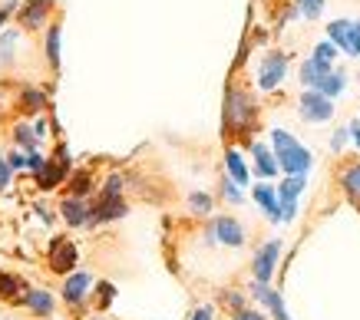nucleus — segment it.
I'll return each mask as SVG.
<instances>
[{
	"instance_id": "nucleus-1",
	"label": "nucleus",
	"mask_w": 360,
	"mask_h": 320,
	"mask_svg": "<svg viewBox=\"0 0 360 320\" xmlns=\"http://www.w3.org/2000/svg\"><path fill=\"white\" fill-rule=\"evenodd\" d=\"M271 149H274V159H278V166H281L284 175H307L311 166H314L311 152H307L288 129H271Z\"/></svg>"
},
{
	"instance_id": "nucleus-2",
	"label": "nucleus",
	"mask_w": 360,
	"mask_h": 320,
	"mask_svg": "<svg viewBox=\"0 0 360 320\" xmlns=\"http://www.w3.org/2000/svg\"><path fill=\"white\" fill-rule=\"evenodd\" d=\"M221 119H225V133L248 135L251 129H255V122H258V106H255V100H251L245 89L229 86V96H225V112H221Z\"/></svg>"
},
{
	"instance_id": "nucleus-3",
	"label": "nucleus",
	"mask_w": 360,
	"mask_h": 320,
	"mask_svg": "<svg viewBox=\"0 0 360 320\" xmlns=\"http://www.w3.org/2000/svg\"><path fill=\"white\" fill-rule=\"evenodd\" d=\"M297 116L311 126L317 122H328L334 119V100H328L324 93H317V89H304L301 96H297Z\"/></svg>"
},
{
	"instance_id": "nucleus-4",
	"label": "nucleus",
	"mask_w": 360,
	"mask_h": 320,
	"mask_svg": "<svg viewBox=\"0 0 360 320\" xmlns=\"http://www.w3.org/2000/svg\"><path fill=\"white\" fill-rule=\"evenodd\" d=\"M284 76H288V56L281 50H274V53L264 56L262 67H258V86L264 93H271V89H278L284 83Z\"/></svg>"
},
{
	"instance_id": "nucleus-5",
	"label": "nucleus",
	"mask_w": 360,
	"mask_h": 320,
	"mask_svg": "<svg viewBox=\"0 0 360 320\" xmlns=\"http://www.w3.org/2000/svg\"><path fill=\"white\" fill-rule=\"evenodd\" d=\"M278 258H281V241H278V238H274V241H264L262 248H258V254H255V261H251V274H255V281L271 284Z\"/></svg>"
},
{
	"instance_id": "nucleus-6",
	"label": "nucleus",
	"mask_w": 360,
	"mask_h": 320,
	"mask_svg": "<svg viewBox=\"0 0 360 320\" xmlns=\"http://www.w3.org/2000/svg\"><path fill=\"white\" fill-rule=\"evenodd\" d=\"M212 238L225 248H241L245 244V225L238 218H231V215H219V218L212 221Z\"/></svg>"
},
{
	"instance_id": "nucleus-7",
	"label": "nucleus",
	"mask_w": 360,
	"mask_h": 320,
	"mask_svg": "<svg viewBox=\"0 0 360 320\" xmlns=\"http://www.w3.org/2000/svg\"><path fill=\"white\" fill-rule=\"evenodd\" d=\"M122 215H129V205L122 195H99V201L93 205V218L89 225H99V221H116Z\"/></svg>"
},
{
	"instance_id": "nucleus-8",
	"label": "nucleus",
	"mask_w": 360,
	"mask_h": 320,
	"mask_svg": "<svg viewBox=\"0 0 360 320\" xmlns=\"http://www.w3.org/2000/svg\"><path fill=\"white\" fill-rule=\"evenodd\" d=\"M70 175V152H60V162H46L40 172H37V188H44V192H53L63 178Z\"/></svg>"
},
{
	"instance_id": "nucleus-9",
	"label": "nucleus",
	"mask_w": 360,
	"mask_h": 320,
	"mask_svg": "<svg viewBox=\"0 0 360 320\" xmlns=\"http://www.w3.org/2000/svg\"><path fill=\"white\" fill-rule=\"evenodd\" d=\"M50 267L56 274H70L77 267V244L70 238H56L53 248H50Z\"/></svg>"
},
{
	"instance_id": "nucleus-10",
	"label": "nucleus",
	"mask_w": 360,
	"mask_h": 320,
	"mask_svg": "<svg viewBox=\"0 0 360 320\" xmlns=\"http://www.w3.org/2000/svg\"><path fill=\"white\" fill-rule=\"evenodd\" d=\"M328 40L338 44L340 53L354 56V40H357V20H330L328 23Z\"/></svg>"
},
{
	"instance_id": "nucleus-11",
	"label": "nucleus",
	"mask_w": 360,
	"mask_h": 320,
	"mask_svg": "<svg viewBox=\"0 0 360 320\" xmlns=\"http://www.w3.org/2000/svg\"><path fill=\"white\" fill-rule=\"evenodd\" d=\"M89 287H93V274H89V271H73V274L63 281V300L70 307H77V304L86 300Z\"/></svg>"
},
{
	"instance_id": "nucleus-12",
	"label": "nucleus",
	"mask_w": 360,
	"mask_h": 320,
	"mask_svg": "<svg viewBox=\"0 0 360 320\" xmlns=\"http://www.w3.org/2000/svg\"><path fill=\"white\" fill-rule=\"evenodd\" d=\"M251 199L258 201V208L264 211L268 221H281V199H278V188H271L268 182L251 188Z\"/></svg>"
},
{
	"instance_id": "nucleus-13",
	"label": "nucleus",
	"mask_w": 360,
	"mask_h": 320,
	"mask_svg": "<svg viewBox=\"0 0 360 320\" xmlns=\"http://www.w3.org/2000/svg\"><path fill=\"white\" fill-rule=\"evenodd\" d=\"M251 294H255V300H262L264 307L271 310V320H291V317H288V310H284L281 294H278L271 284H262V281H255V284H251Z\"/></svg>"
},
{
	"instance_id": "nucleus-14",
	"label": "nucleus",
	"mask_w": 360,
	"mask_h": 320,
	"mask_svg": "<svg viewBox=\"0 0 360 320\" xmlns=\"http://www.w3.org/2000/svg\"><path fill=\"white\" fill-rule=\"evenodd\" d=\"M328 73H334V63H324V60H317V56H307L304 63H301V69H297V79H301L304 89H317V83L328 76Z\"/></svg>"
},
{
	"instance_id": "nucleus-15",
	"label": "nucleus",
	"mask_w": 360,
	"mask_h": 320,
	"mask_svg": "<svg viewBox=\"0 0 360 320\" xmlns=\"http://www.w3.org/2000/svg\"><path fill=\"white\" fill-rule=\"evenodd\" d=\"M60 215H63V221L70 225V228H79V225H89V218H93V205L83 199H63V205H60Z\"/></svg>"
},
{
	"instance_id": "nucleus-16",
	"label": "nucleus",
	"mask_w": 360,
	"mask_h": 320,
	"mask_svg": "<svg viewBox=\"0 0 360 320\" xmlns=\"http://www.w3.org/2000/svg\"><path fill=\"white\" fill-rule=\"evenodd\" d=\"M248 149H251V155H255V172H258L262 178H274L278 172H281L278 159H274V149H268L264 142H251Z\"/></svg>"
},
{
	"instance_id": "nucleus-17",
	"label": "nucleus",
	"mask_w": 360,
	"mask_h": 320,
	"mask_svg": "<svg viewBox=\"0 0 360 320\" xmlns=\"http://www.w3.org/2000/svg\"><path fill=\"white\" fill-rule=\"evenodd\" d=\"M338 185H340V192L347 195L350 205H357V208H360V159H357V162H350V166L340 168Z\"/></svg>"
},
{
	"instance_id": "nucleus-18",
	"label": "nucleus",
	"mask_w": 360,
	"mask_h": 320,
	"mask_svg": "<svg viewBox=\"0 0 360 320\" xmlns=\"http://www.w3.org/2000/svg\"><path fill=\"white\" fill-rule=\"evenodd\" d=\"M53 11V4L50 0H30V4H23L20 7V23L27 30H37V27H44L46 13Z\"/></svg>"
},
{
	"instance_id": "nucleus-19",
	"label": "nucleus",
	"mask_w": 360,
	"mask_h": 320,
	"mask_svg": "<svg viewBox=\"0 0 360 320\" xmlns=\"http://www.w3.org/2000/svg\"><path fill=\"white\" fill-rule=\"evenodd\" d=\"M225 172H229V178H231V182H238L241 188L248 185L251 168H248V162H245L241 149H229V152H225Z\"/></svg>"
},
{
	"instance_id": "nucleus-20",
	"label": "nucleus",
	"mask_w": 360,
	"mask_h": 320,
	"mask_svg": "<svg viewBox=\"0 0 360 320\" xmlns=\"http://www.w3.org/2000/svg\"><path fill=\"white\" fill-rule=\"evenodd\" d=\"M23 304H27V310L33 317H50L53 314V294L50 291H27Z\"/></svg>"
},
{
	"instance_id": "nucleus-21",
	"label": "nucleus",
	"mask_w": 360,
	"mask_h": 320,
	"mask_svg": "<svg viewBox=\"0 0 360 320\" xmlns=\"http://www.w3.org/2000/svg\"><path fill=\"white\" fill-rule=\"evenodd\" d=\"M344 86H347V76H344L340 69H334V73H328V76L317 83V93H324L328 100H334V96H340V93H344Z\"/></svg>"
},
{
	"instance_id": "nucleus-22",
	"label": "nucleus",
	"mask_w": 360,
	"mask_h": 320,
	"mask_svg": "<svg viewBox=\"0 0 360 320\" xmlns=\"http://www.w3.org/2000/svg\"><path fill=\"white\" fill-rule=\"evenodd\" d=\"M301 192H304V175H288L278 185V199L281 201H297L301 199Z\"/></svg>"
},
{
	"instance_id": "nucleus-23",
	"label": "nucleus",
	"mask_w": 360,
	"mask_h": 320,
	"mask_svg": "<svg viewBox=\"0 0 360 320\" xmlns=\"http://www.w3.org/2000/svg\"><path fill=\"white\" fill-rule=\"evenodd\" d=\"M212 208H215V201H212L208 192H192V195H188V211H192V215H202V218H205V215H212Z\"/></svg>"
},
{
	"instance_id": "nucleus-24",
	"label": "nucleus",
	"mask_w": 360,
	"mask_h": 320,
	"mask_svg": "<svg viewBox=\"0 0 360 320\" xmlns=\"http://www.w3.org/2000/svg\"><path fill=\"white\" fill-rule=\"evenodd\" d=\"M46 63H50V67H60V27H50V30H46Z\"/></svg>"
},
{
	"instance_id": "nucleus-25",
	"label": "nucleus",
	"mask_w": 360,
	"mask_h": 320,
	"mask_svg": "<svg viewBox=\"0 0 360 320\" xmlns=\"http://www.w3.org/2000/svg\"><path fill=\"white\" fill-rule=\"evenodd\" d=\"M89 188H93V178H89V172H77V175L70 178V195H73V199H86Z\"/></svg>"
},
{
	"instance_id": "nucleus-26",
	"label": "nucleus",
	"mask_w": 360,
	"mask_h": 320,
	"mask_svg": "<svg viewBox=\"0 0 360 320\" xmlns=\"http://www.w3.org/2000/svg\"><path fill=\"white\" fill-rule=\"evenodd\" d=\"M219 304H221V307H229L231 314H241L248 300H245V294H241V291H221V294H219Z\"/></svg>"
},
{
	"instance_id": "nucleus-27",
	"label": "nucleus",
	"mask_w": 360,
	"mask_h": 320,
	"mask_svg": "<svg viewBox=\"0 0 360 320\" xmlns=\"http://www.w3.org/2000/svg\"><path fill=\"white\" fill-rule=\"evenodd\" d=\"M221 199L229 201V205H241V201H245V195H241V185H238V182H231L229 175L221 178Z\"/></svg>"
},
{
	"instance_id": "nucleus-28",
	"label": "nucleus",
	"mask_w": 360,
	"mask_h": 320,
	"mask_svg": "<svg viewBox=\"0 0 360 320\" xmlns=\"http://www.w3.org/2000/svg\"><path fill=\"white\" fill-rule=\"evenodd\" d=\"M13 139H17V145L37 152V129H30V126H17V129H13Z\"/></svg>"
},
{
	"instance_id": "nucleus-29",
	"label": "nucleus",
	"mask_w": 360,
	"mask_h": 320,
	"mask_svg": "<svg viewBox=\"0 0 360 320\" xmlns=\"http://www.w3.org/2000/svg\"><path fill=\"white\" fill-rule=\"evenodd\" d=\"M13 46H17V30H7L0 36V63H13Z\"/></svg>"
},
{
	"instance_id": "nucleus-30",
	"label": "nucleus",
	"mask_w": 360,
	"mask_h": 320,
	"mask_svg": "<svg viewBox=\"0 0 360 320\" xmlns=\"http://www.w3.org/2000/svg\"><path fill=\"white\" fill-rule=\"evenodd\" d=\"M295 4H297V11H301L304 20H317L321 11H324V0H295Z\"/></svg>"
},
{
	"instance_id": "nucleus-31",
	"label": "nucleus",
	"mask_w": 360,
	"mask_h": 320,
	"mask_svg": "<svg viewBox=\"0 0 360 320\" xmlns=\"http://www.w3.org/2000/svg\"><path fill=\"white\" fill-rule=\"evenodd\" d=\"M0 294H4V298H17V294H27V291H23L20 281L13 274H0Z\"/></svg>"
},
{
	"instance_id": "nucleus-32",
	"label": "nucleus",
	"mask_w": 360,
	"mask_h": 320,
	"mask_svg": "<svg viewBox=\"0 0 360 320\" xmlns=\"http://www.w3.org/2000/svg\"><path fill=\"white\" fill-rule=\"evenodd\" d=\"M338 44H330V40H321V44L314 46V53L311 56H317V60H324V63H334V60H338Z\"/></svg>"
},
{
	"instance_id": "nucleus-33",
	"label": "nucleus",
	"mask_w": 360,
	"mask_h": 320,
	"mask_svg": "<svg viewBox=\"0 0 360 320\" xmlns=\"http://www.w3.org/2000/svg\"><path fill=\"white\" fill-rule=\"evenodd\" d=\"M23 106H30V112H37L44 106V93H37V89H27L23 93Z\"/></svg>"
},
{
	"instance_id": "nucleus-34",
	"label": "nucleus",
	"mask_w": 360,
	"mask_h": 320,
	"mask_svg": "<svg viewBox=\"0 0 360 320\" xmlns=\"http://www.w3.org/2000/svg\"><path fill=\"white\" fill-rule=\"evenodd\" d=\"M347 142H350V126H344V129H338V133H334V139H330V149H334V152H340V149H344Z\"/></svg>"
},
{
	"instance_id": "nucleus-35",
	"label": "nucleus",
	"mask_w": 360,
	"mask_h": 320,
	"mask_svg": "<svg viewBox=\"0 0 360 320\" xmlns=\"http://www.w3.org/2000/svg\"><path fill=\"white\" fill-rule=\"evenodd\" d=\"M103 195H122V175H110V178H106Z\"/></svg>"
},
{
	"instance_id": "nucleus-36",
	"label": "nucleus",
	"mask_w": 360,
	"mask_h": 320,
	"mask_svg": "<svg viewBox=\"0 0 360 320\" xmlns=\"http://www.w3.org/2000/svg\"><path fill=\"white\" fill-rule=\"evenodd\" d=\"M11 162H7V159H4V155H0V192H4V188L11 185Z\"/></svg>"
},
{
	"instance_id": "nucleus-37",
	"label": "nucleus",
	"mask_w": 360,
	"mask_h": 320,
	"mask_svg": "<svg viewBox=\"0 0 360 320\" xmlns=\"http://www.w3.org/2000/svg\"><path fill=\"white\" fill-rule=\"evenodd\" d=\"M212 317H215V307H212V304H202V307L192 310V317L188 320H212Z\"/></svg>"
},
{
	"instance_id": "nucleus-38",
	"label": "nucleus",
	"mask_w": 360,
	"mask_h": 320,
	"mask_svg": "<svg viewBox=\"0 0 360 320\" xmlns=\"http://www.w3.org/2000/svg\"><path fill=\"white\" fill-rule=\"evenodd\" d=\"M231 320H264V314H258V310H241V314H231Z\"/></svg>"
},
{
	"instance_id": "nucleus-39",
	"label": "nucleus",
	"mask_w": 360,
	"mask_h": 320,
	"mask_svg": "<svg viewBox=\"0 0 360 320\" xmlns=\"http://www.w3.org/2000/svg\"><path fill=\"white\" fill-rule=\"evenodd\" d=\"M7 162H11V168H27V155L11 152V155H7Z\"/></svg>"
},
{
	"instance_id": "nucleus-40",
	"label": "nucleus",
	"mask_w": 360,
	"mask_h": 320,
	"mask_svg": "<svg viewBox=\"0 0 360 320\" xmlns=\"http://www.w3.org/2000/svg\"><path fill=\"white\" fill-rule=\"evenodd\" d=\"M350 142H354V145L360 149V119L350 122Z\"/></svg>"
},
{
	"instance_id": "nucleus-41",
	"label": "nucleus",
	"mask_w": 360,
	"mask_h": 320,
	"mask_svg": "<svg viewBox=\"0 0 360 320\" xmlns=\"http://www.w3.org/2000/svg\"><path fill=\"white\" fill-rule=\"evenodd\" d=\"M13 11H17V0H11V4H7V7L0 11V27H4V20H7V17H11Z\"/></svg>"
},
{
	"instance_id": "nucleus-42",
	"label": "nucleus",
	"mask_w": 360,
	"mask_h": 320,
	"mask_svg": "<svg viewBox=\"0 0 360 320\" xmlns=\"http://www.w3.org/2000/svg\"><path fill=\"white\" fill-rule=\"evenodd\" d=\"M354 56H360V20H357V40H354Z\"/></svg>"
}]
</instances>
